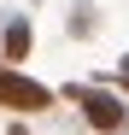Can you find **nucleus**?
Instances as JSON below:
<instances>
[{"instance_id":"obj_1","label":"nucleus","mask_w":129,"mask_h":135,"mask_svg":"<svg viewBox=\"0 0 129 135\" xmlns=\"http://www.w3.org/2000/svg\"><path fill=\"white\" fill-rule=\"evenodd\" d=\"M53 100L59 94L47 82H35L24 65H0V106H6V112H47Z\"/></svg>"},{"instance_id":"obj_2","label":"nucleus","mask_w":129,"mask_h":135,"mask_svg":"<svg viewBox=\"0 0 129 135\" xmlns=\"http://www.w3.org/2000/svg\"><path fill=\"white\" fill-rule=\"evenodd\" d=\"M76 106H82V123H88V129H123V118H129V106H123L106 82H88V88L76 94Z\"/></svg>"},{"instance_id":"obj_3","label":"nucleus","mask_w":129,"mask_h":135,"mask_svg":"<svg viewBox=\"0 0 129 135\" xmlns=\"http://www.w3.org/2000/svg\"><path fill=\"white\" fill-rule=\"evenodd\" d=\"M29 47H35L29 18H24V12H6V18H0V59H6V65H24Z\"/></svg>"},{"instance_id":"obj_4","label":"nucleus","mask_w":129,"mask_h":135,"mask_svg":"<svg viewBox=\"0 0 129 135\" xmlns=\"http://www.w3.org/2000/svg\"><path fill=\"white\" fill-rule=\"evenodd\" d=\"M71 35H94V6H71Z\"/></svg>"},{"instance_id":"obj_5","label":"nucleus","mask_w":129,"mask_h":135,"mask_svg":"<svg viewBox=\"0 0 129 135\" xmlns=\"http://www.w3.org/2000/svg\"><path fill=\"white\" fill-rule=\"evenodd\" d=\"M112 82H117V88H129V53L117 59V76H112Z\"/></svg>"},{"instance_id":"obj_6","label":"nucleus","mask_w":129,"mask_h":135,"mask_svg":"<svg viewBox=\"0 0 129 135\" xmlns=\"http://www.w3.org/2000/svg\"><path fill=\"white\" fill-rule=\"evenodd\" d=\"M123 129H129V118H123Z\"/></svg>"},{"instance_id":"obj_7","label":"nucleus","mask_w":129,"mask_h":135,"mask_svg":"<svg viewBox=\"0 0 129 135\" xmlns=\"http://www.w3.org/2000/svg\"><path fill=\"white\" fill-rule=\"evenodd\" d=\"M0 65H6V59H0Z\"/></svg>"}]
</instances>
